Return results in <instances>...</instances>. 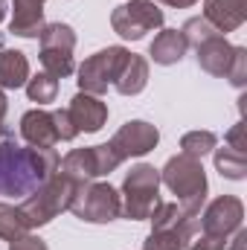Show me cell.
Here are the masks:
<instances>
[{
    "instance_id": "cell-1",
    "label": "cell",
    "mask_w": 247,
    "mask_h": 250,
    "mask_svg": "<svg viewBox=\"0 0 247 250\" xmlns=\"http://www.w3.org/2000/svg\"><path fill=\"white\" fill-rule=\"evenodd\" d=\"M59 151L21 146L12 134L0 140V195L23 201L59 172Z\"/></svg>"
},
{
    "instance_id": "cell-2",
    "label": "cell",
    "mask_w": 247,
    "mask_h": 250,
    "mask_svg": "<svg viewBox=\"0 0 247 250\" xmlns=\"http://www.w3.org/2000/svg\"><path fill=\"white\" fill-rule=\"evenodd\" d=\"M160 184L169 189L181 209H184L189 218L201 215L204 204H206V192H209V184H206V172H204V163L189 157V154H175L166 160V166L160 169Z\"/></svg>"
},
{
    "instance_id": "cell-3",
    "label": "cell",
    "mask_w": 247,
    "mask_h": 250,
    "mask_svg": "<svg viewBox=\"0 0 247 250\" xmlns=\"http://www.w3.org/2000/svg\"><path fill=\"white\" fill-rule=\"evenodd\" d=\"M73 195H76V184L70 178H64L62 172H56L44 187H38L29 198H23L18 209H21L26 227L35 230V227H44L53 218H59L64 209H70Z\"/></svg>"
},
{
    "instance_id": "cell-4",
    "label": "cell",
    "mask_w": 247,
    "mask_h": 250,
    "mask_svg": "<svg viewBox=\"0 0 247 250\" xmlns=\"http://www.w3.org/2000/svg\"><path fill=\"white\" fill-rule=\"evenodd\" d=\"M123 215L131 221H148L151 209L160 201V169L151 163H137L131 172H125L123 181Z\"/></svg>"
},
{
    "instance_id": "cell-5",
    "label": "cell",
    "mask_w": 247,
    "mask_h": 250,
    "mask_svg": "<svg viewBox=\"0 0 247 250\" xmlns=\"http://www.w3.org/2000/svg\"><path fill=\"white\" fill-rule=\"evenodd\" d=\"M123 166L120 154L111 148V143L102 146H87V148H73L59 160V172L64 178H70L76 187L90 184L96 178H105L111 172H117Z\"/></svg>"
},
{
    "instance_id": "cell-6",
    "label": "cell",
    "mask_w": 247,
    "mask_h": 250,
    "mask_svg": "<svg viewBox=\"0 0 247 250\" xmlns=\"http://www.w3.org/2000/svg\"><path fill=\"white\" fill-rule=\"evenodd\" d=\"M70 212L79 221H87V224H111L123 215V198L111 184L90 181V184L76 187Z\"/></svg>"
},
{
    "instance_id": "cell-7",
    "label": "cell",
    "mask_w": 247,
    "mask_h": 250,
    "mask_svg": "<svg viewBox=\"0 0 247 250\" xmlns=\"http://www.w3.org/2000/svg\"><path fill=\"white\" fill-rule=\"evenodd\" d=\"M163 9L154 0H128L111 12V26L125 41H143L148 32L163 29Z\"/></svg>"
},
{
    "instance_id": "cell-8",
    "label": "cell",
    "mask_w": 247,
    "mask_h": 250,
    "mask_svg": "<svg viewBox=\"0 0 247 250\" xmlns=\"http://www.w3.org/2000/svg\"><path fill=\"white\" fill-rule=\"evenodd\" d=\"M128 50L125 47H105L99 53H93L90 59H84L79 67V90L90 93V96H105L108 87H114L120 70H123Z\"/></svg>"
},
{
    "instance_id": "cell-9",
    "label": "cell",
    "mask_w": 247,
    "mask_h": 250,
    "mask_svg": "<svg viewBox=\"0 0 247 250\" xmlns=\"http://www.w3.org/2000/svg\"><path fill=\"white\" fill-rule=\"evenodd\" d=\"M41 41V64H44V73L56 76V79H67L76 62H73V50H76V32L70 23H47L38 35Z\"/></svg>"
},
{
    "instance_id": "cell-10",
    "label": "cell",
    "mask_w": 247,
    "mask_h": 250,
    "mask_svg": "<svg viewBox=\"0 0 247 250\" xmlns=\"http://www.w3.org/2000/svg\"><path fill=\"white\" fill-rule=\"evenodd\" d=\"M198 221H201V233L230 242V236L245 224V204L236 195H218L215 201L204 204Z\"/></svg>"
},
{
    "instance_id": "cell-11",
    "label": "cell",
    "mask_w": 247,
    "mask_h": 250,
    "mask_svg": "<svg viewBox=\"0 0 247 250\" xmlns=\"http://www.w3.org/2000/svg\"><path fill=\"white\" fill-rule=\"evenodd\" d=\"M157 143H160V131H157V125L145 123V120H128V123L111 137V148L120 154V160L143 157V154L154 151Z\"/></svg>"
},
{
    "instance_id": "cell-12",
    "label": "cell",
    "mask_w": 247,
    "mask_h": 250,
    "mask_svg": "<svg viewBox=\"0 0 247 250\" xmlns=\"http://www.w3.org/2000/svg\"><path fill=\"white\" fill-rule=\"evenodd\" d=\"M70 120L79 128V134H96L102 131V125L108 123V105L102 102V96H90V93H76L70 99Z\"/></svg>"
},
{
    "instance_id": "cell-13",
    "label": "cell",
    "mask_w": 247,
    "mask_h": 250,
    "mask_svg": "<svg viewBox=\"0 0 247 250\" xmlns=\"http://www.w3.org/2000/svg\"><path fill=\"white\" fill-rule=\"evenodd\" d=\"M47 26L44 21V0H12V21L9 32L18 38H38L41 29Z\"/></svg>"
},
{
    "instance_id": "cell-14",
    "label": "cell",
    "mask_w": 247,
    "mask_h": 250,
    "mask_svg": "<svg viewBox=\"0 0 247 250\" xmlns=\"http://www.w3.org/2000/svg\"><path fill=\"white\" fill-rule=\"evenodd\" d=\"M204 18L221 32H236L247 21V0H204Z\"/></svg>"
},
{
    "instance_id": "cell-15",
    "label": "cell",
    "mask_w": 247,
    "mask_h": 250,
    "mask_svg": "<svg viewBox=\"0 0 247 250\" xmlns=\"http://www.w3.org/2000/svg\"><path fill=\"white\" fill-rule=\"evenodd\" d=\"M21 137L26 140V146H38V148H56L59 134L53 125V114L32 108L21 117Z\"/></svg>"
},
{
    "instance_id": "cell-16",
    "label": "cell",
    "mask_w": 247,
    "mask_h": 250,
    "mask_svg": "<svg viewBox=\"0 0 247 250\" xmlns=\"http://www.w3.org/2000/svg\"><path fill=\"white\" fill-rule=\"evenodd\" d=\"M195 53H198V67L204 73H209L215 79L227 76V67H230V59H233V44L224 35H212L209 41L198 44Z\"/></svg>"
},
{
    "instance_id": "cell-17",
    "label": "cell",
    "mask_w": 247,
    "mask_h": 250,
    "mask_svg": "<svg viewBox=\"0 0 247 250\" xmlns=\"http://www.w3.org/2000/svg\"><path fill=\"white\" fill-rule=\"evenodd\" d=\"M186 50H189V44L181 35V29H160L154 35L151 47H148V56H151V62L160 64V67H172V64L184 62Z\"/></svg>"
},
{
    "instance_id": "cell-18",
    "label": "cell",
    "mask_w": 247,
    "mask_h": 250,
    "mask_svg": "<svg viewBox=\"0 0 247 250\" xmlns=\"http://www.w3.org/2000/svg\"><path fill=\"white\" fill-rule=\"evenodd\" d=\"M145 84H148V59H143V56H137V53H128L123 70H120V76H117V82H114L117 93H123V96H137V93L145 90Z\"/></svg>"
},
{
    "instance_id": "cell-19",
    "label": "cell",
    "mask_w": 247,
    "mask_h": 250,
    "mask_svg": "<svg viewBox=\"0 0 247 250\" xmlns=\"http://www.w3.org/2000/svg\"><path fill=\"white\" fill-rule=\"evenodd\" d=\"M29 79V59L21 50H0V90H18Z\"/></svg>"
},
{
    "instance_id": "cell-20",
    "label": "cell",
    "mask_w": 247,
    "mask_h": 250,
    "mask_svg": "<svg viewBox=\"0 0 247 250\" xmlns=\"http://www.w3.org/2000/svg\"><path fill=\"white\" fill-rule=\"evenodd\" d=\"M215 154V169L221 178L227 181H245L247 178V154L242 151H233V148H212Z\"/></svg>"
},
{
    "instance_id": "cell-21",
    "label": "cell",
    "mask_w": 247,
    "mask_h": 250,
    "mask_svg": "<svg viewBox=\"0 0 247 250\" xmlns=\"http://www.w3.org/2000/svg\"><path fill=\"white\" fill-rule=\"evenodd\" d=\"M23 87H26L29 102H38V105H50V102H56V96H59V79L50 76V73L29 76Z\"/></svg>"
},
{
    "instance_id": "cell-22",
    "label": "cell",
    "mask_w": 247,
    "mask_h": 250,
    "mask_svg": "<svg viewBox=\"0 0 247 250\" xmlns=\"http://www.w3.org/2000/svg\"><path fill=\"white\" fill-rule=\"evenodd\" d=\"M212 148H218V137L212 131H186L181 137V154L195 160H204L206 154H212Z\"/></svg>"
},
{
    "instance_id": "cell-23",
    "label": "cell",
    "mask_w": 247,
    "mask_h": 250,
    "mask_svg": "<svg viewBox=\"0 0 247 250\" xmlns=\"http://www.w3.org/2000/svg\"><path fill=\"white\" fill-rule=\"evenodd\" d=\"M23 233H29V227H26L21 209L0 201V239H3V242H15V239H21Z\"/></svg>"
},
{
    "instance_id": "cell-24",
    "label": "cell",
    "mask_w": 247,
    "mask_h": 250,
    "mask_svg": "<svg viewBox=\"0 0 247 250\" xmlns=\"http://www.w3.org/2000/svg\"><path fill=\"white\" fill-rule=\"evenodd\" d=\"M181 35L186 38L189 47H198V44H204V41H209L212 35H221V32L201 15V18H189V21H186L184 26H181Z\"/></svg>"
},
{
    "instance_id": "cell-25",
    "label": "cell",
    "mask_w": 247,
    "mask_h": 250,
    "mask_svg": "<svg viewBox=\"0 0 247 250\" xmlns=\"http://www.w3.org/2000/svg\"><path fill=\"white\" fill-rule=\"evenodd\" d=\"M233 87L245 90L247 84V47H233V59H230V67H227V76Z\"/></svg>"
},
{
    "instance_id": "cell-26",
    "label": "cell",
    "mask_w": 247,
    "mask_h": 250,
    "mask_svg": "<svg viewBox=\"0 0 247 250\" xmlns=\"http://www.w3.org/2000/svg\"><path fill=\"white\" fill-rule=\"evenodd\" d=\"M53 125H56V134H59V143H70L79 137V128L70 120V111L62 108V111H53Z\"/></svg>"
},
{
    "instance_id": "cell-27",
    "label": "cell",
    "mask_w": 247,
    "mask_h": 250,
    "mask_svg": "<svg viewBox=\"0 0 247 250\" xmlns=\"http://www.w3.org/2000/svg\"><path fill=\"white\" fill-rule=\"evenodd\" d=\"M227 239H218V236H206V233H195L192 242L186 245V250H227Z\"/></svg>"
},
{
    "instance_id": "cell-28",
    "label": "cell",
    "mask_w": 247,
    "mask_h": 250,
    "mask_svg": "<svg viewBox=\"0 0 247 250\" xmlns=\"http://www.w3.org/2000/svg\"><path fill=\"white\" fill-rule=\"evenodd\" d=\"M224 146L233 148V151H242L247 154V125L245 123H236L227 134H224Z\"/></svg>"
},
{
    "instance_id": "cell-29",
    "label": "cell",
    "mask_w": 247,
    "mask_h": 250,
    "mask_svg": "<svg viewBox=\"0 0 247 250\" xmlns=\"http://www.w3.org/2000/svg\"><path fill=\"white\" fill-rule=\"evenodd\" d=\"M9 250H50V248H47V242H44L41 236H32V233H23L21 239H15V242H9Z\"/></svg>"
},
{
    "instance_id": "cell-30",
    "label": "cell",
    "mask_w": 247,
    "mask_h": 250,
    "mask_svg": "<svg viewBox=\"0 0 247 250\" xmlns=\"http://www.w3.org/2000/svg\"><path fill=\"white\" fill-rule=\"evenodd\" d=\"M230 242H233V245H227V250H247V230L239 227V230L230 236Z\"/></svg>"
},
{
    "instance_id": "cell-31",
    "label": "cell",
    "mask_w": 247,
    "mask_h": 250,
    "mask_svg": "<svg viewBox=\"0 0 247 250\" xmlns=\"http://www.w3.org/2000/svg\"><path fill=\"white\" fill-rule=\"evenodd\" d=\"M154 3H163V6H172V9H189L201 0H154Z\"/></svg>"
},
{
    "instance_id": "cell-32",
    "label": "cell",
    "mask_w": 247,
    "mask_h": 250,
    "mask_svg": "<svg viewBox=\"0 0 247 250\" xmlns=\"http://www.w3.org/2000/svg\"><path fill=\"white\" fill-rule=\"evenodd\" d=\"M6 108H9V102H6V93L0 90V137L6 134Z\"/></svg>"
},
{
    "instance_id": "cell-33",
    "label": "cell",
    "mask_w": 247,
    "mask_h": 250,
    "mask_svg": "<svg viewBox=\"0 0 247 250\" xmlns=\"http://www.w3.org/2000/svg\"><path fill=\"white\" fill-rule=\"evenodd\" d=\"M3 15H6V6H3V0H0V23H3Z\"/></svg>"
}]
</instances>
